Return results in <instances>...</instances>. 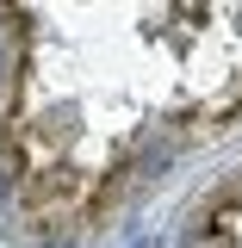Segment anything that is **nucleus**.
<instances>
[{"label": "nucleus", "mask_w": 242, "mask_h": 248, "mask_svg": "<svg viewBox=\"0 0 242 248\" xmlns=\"http://www.w3.org/2000/svg\"><path fill=\"white\" fill-rule=\"evenodd\" d=\"M242 130V6L0 13V236L106 248Z\"/></svg>", "instance_id": "nucleus-1"}, {"label": "nucleus", "mask_w": 242, "mask_h": 248, "mask_svg": "<svg viewBox=\"0 0 242 248\" xmlns=\"http://www.w3.org/2000/svg\"><path fill=\"white\" fill-rule=\"evenodd\" d=\"M161 248H242V155L211 168L174 205Z\"/></svg>", "instance_id": "nucleus-2"}]
</instances>
